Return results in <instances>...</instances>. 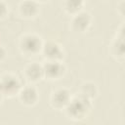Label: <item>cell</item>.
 <instances>
[{"mask_svg":"<svg viewBox=\"0 0 125 125\" xmlns=\"http://www.w3.org/2000/svg\"><path fill=\"white\" fill-rule=\"evenodd\" d=\"M91 99L80 94L79 96L70 99L68 104L64 109L66 115L69 118L73 120H81L87 116L91 109Z\"/></svg>","mask_w":125,"mask_h":125,"instance_id":"cell-1","label":"cell"},{"mask_svg":"<svg viewBox=\"0 0 125 125\" xmlns=\"http://www.w3.org/2000/svg\"><path fill=\"white\" fill-rule=\"evenodd\" d=\"M43 42L41 38L35 34L24 35L20 42V49L26 56H35L42 51Z\"/></svg>","mask_w":125,"mask_h":125,"instance_id":"cell-2","label":"cell"},{"mask_svg":"<svg viewBox=\"0 0 125 125\" xmlns=\"http://www.w3.org/2000/svg\"><path fill=\"white\" fill-rule=\"evenodd\" d=\"M21 89V83L16 76L12 74H6L1 77L0 90L2 96H15L16 94H19Z\"/></svg>","mask_w":125,"mask_h":125,"instance_id":"cell-3","label":"cell"},{"mask_svg":"<svg viewBox=\"0 0 125 125\" xmlns=\"http://www.w3.org/2000/svg\"><path fill=\"white\" fill-rule=\"evenodd\" d=\"M44 69V77L50 80L60 79L65 72L64 65L58 61H47V62L43 65Z\"/></svg>","mask_w":125,"mask_h":125,"instance_id":"cell-4","label":"cell"},{"mask_svg":"<svg viewBox=\"0 0 125 125\" xmlns=\"http://www.w3.org/2000/svg\"><path fill=\"white\" fill-rule=\"evenodd\" d=\"M70 93L67 89L60 88L57 89L52 93L51 96V105L56 109H62L65 108L70 101Z\"/></svg>","mask_w":125,"mask_h":125,"instance_id":"cell-5","label":"cell"},{"mask_svg":"<svg viewBox=\"0 0 125 125\" xmlns=\"http://www.w3.org/2000/svg\"><path fill=\"white\" fill-rule=\"evenodd\" d=\"M42 54L47 61H58L61 62L63 59V50L56 42H48L43 44Z\"/></svg>","mask_w":125,"mask_h":125,"instance_id":"cell-6","label":"cell"},{"mask_svg":"<svg viewBox=\"0 0 125 125\" xmlns=\"http://www.w3.org/2000/svg\"><path fill=\"white\" fill-rule=\"evenodd\" d=\"M38 92L33 86H26L20 90L19 99L21 103L26 106H32L38 102Z\"/></svg>","mask_w":125,"mask_h":125,"instance_id":"cell-7","label":"cell"},{"mask_svg":"<svg viewBox=\"0 0 125 125\" xmlns=\"http://www.w3.org/2000/svg\"><path fill=\"white\" fill-rule=\"evenodd\" d=\"M91 23V17L88 13L86 12H78L77 14L74 15L72 21H71V26L74 31L77 32H84L88 29Z\"/></svg>","mask_w":125,"mask_h":125,"instance_id":"cell-8","label":"cell"},{"mask_svg":"<svg viewBox=\"0 0 125 125\" xmlns=\"http://www.w3.org/2000/svg\"><path fill=\"white\" fill-rule=\"evenodd\" d=\"M19 12L21 16L30 19L37 16L39 12V6L36 0H23L19 6Z\"/></svg>","mask_w":125,"mask_h":125,"instance_id":"cell-9","label":"cell"},{"mask_svg":"<svg viewBox=\"0 0 125 125\" xmlns=\"http://www.w3.org/2000/svg\"><path fill=\"white\" fill-rule=\"evenodd\" d=\"M24 76L30 82H37L41 80L44 77L43 65L37 62H32L28 64L24 69Z\"/></svg>","mask_w":125,"mask_h":125,"instance_id":"cell-10","label":"cell"},{"mask_svg":"<svg viewBox=\"0 0 125 125\" xmlns=\"http://www.w3.org/2000/svg\"><path fill=\"white\" fill-rule=\"evenodd\" d=\"M85 0H64L63 6L67 13L69 14H77L81 11Z\"/></svg>","mask_w":125,"mask_h":125,"instance_id":"cell-11","label":"cell"},{"mask_svg":"<svg viewBox=\"0 0 125 125\" xmlns=\"http://www.w3.org/2000/svg\"><path fill=\"white\" fill-rule=\"evenodd\" d=\"M98 93V90H97V87L94 83H90V82H87V83H84L81 87V91H80V94L89 98V99H92L93 97H96Z\"/></svg>","mask_w":125,"mask_h":125,"instance_id":"cell-12","label":"cell"},{"mask_svg":"<svg viewBox=\"0 0 125 125\" xmlns=\"http://www.w3.org/2000/svg\"><path fill=\"white\" fill-rule=\"evenodd\" d=\"M113 54L117 55L121 58L124 56V43H123V36L120 39H117V41L113 45Z\"/></svg>","mask_w":125,"mask_h":125,"instance_id":"cell-13","label":"cell"},{"mask_svg":"<svg viewBox=\"0 0 125 125\" xmlns=\"http://www.w3.org/2000/svg\"><path fill=\"white\" fill-rule=\"evenodd\" d=\"M8 14V6L5 2L0 0V20L4 19Z\"/></svg>","mask_w":125,"mask_h":125,"instance_id":"cell-14","label":"cell"},{"mask_svg":"<svg viewBox=\"0 0 125 125\" xmlns=\"http://www.w3.org/2000/svg\"><path fill=\"white\" fill-rule=\"evenodd\" d=\"M5 57H6V50L2 46H0V62L5 59Z\"/></svg>","mask_w":125,"mask_h":125,"instance_id":"cell-15","label":"cell"},{"mask_svg":"<svg viewBox=\"0 0 125 125\" xmlns=\"http://www.w3.org/2000/svg\"><path fill=\"white\" fill-rule=\"evenodd\" d=\"M1 98H2V95H0V104H1Z\"/></svg>","mask_w":125,"mask_h":125,"instance_id":"cell-16","label":"cell"},{"mask_svg":"<svg viewBox=\"0 0 125 125\" xmlns=\"http://www.w3.org/2000/svg\"><path fill=\"white\" fill-rule=\"evenodd\" d=\"M38 1H46V0H38Z\"/></svg>","mask_w":125,"mask_h":125,"instance_id":"cell-17","label":"cell"}]
</instances>
